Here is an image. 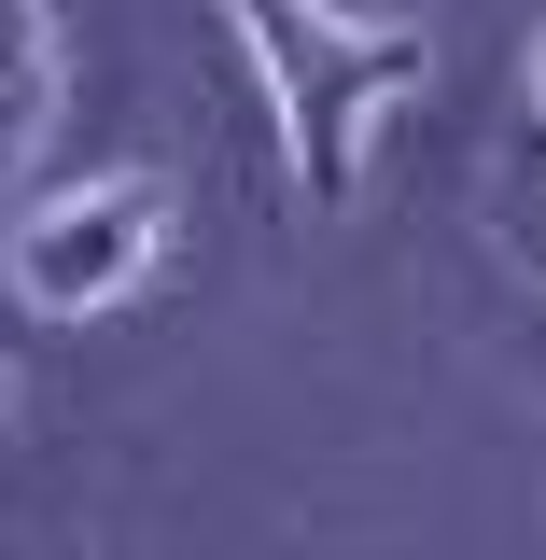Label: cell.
Returning a JSON list of instances; mask_svg holds the SVG:
<instances>
[{
    "mask_svg": "<svg viewBox=\"0 0 546 560\" xmlns=\"http://www.w3.org/2000/svg\"><path fill=\"white\" fill-rule=\"evenodd\" d=\"M154 253H169V183H154V168H98V183H70V197H43L14 224V294L84 323V308L140 294Z\"/></svg>",
    "mask_w": 546,
    "mask_h": 560,
    "instance_id": "2",
    "label": "cell"
},
{
    "mask_svg": "<svg viewBox=\"0 0 546 560\" xmlns=\"http://www.w3.org/2000/svg\"><path fill=\"white\" fill-rule=\"evenodd\" d=\"M224 28H239V57L280 113L294 197H323V210L364 183V127L434 70V43L407 14H337V0H224Z\"/></svg>",
    "mask_w": 546,
    "mask_h": 560,
    "instance_id": "1",
    "label": "cell"
},
{
    "mask_svg": "<svg viewBox=\"0 0 546 560\" xmlns=\"http://www.w3.org/2000/svg\"><path fill=\"white\" fill-rule=\"evenodd\" d=\"M533 98H546V57H533Z\"/></svg>",
    "mask_w": 546,
    "mask_h": 560,
    "instance_id": "4",
    "label": "cell"
},
{
    "mask_svg": "<svg viewBox=\"0 0 546 560\" xmlns=\"http://www.w3.org/2000/svg\"><path fill=\"white\" fill-rule=\"evenodd\" d=\"M43 127H57V14L0 0V183L43 154Z\"/></svg>",
    "mask_w": 546,
    "mask_h": 560,
    "instance_id": "3",
    "label": "cell"
}]
</instances>
